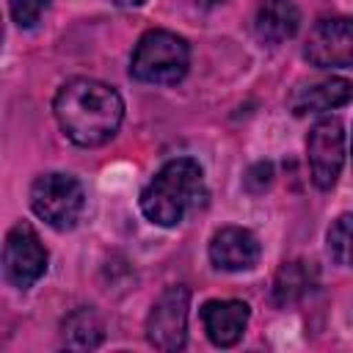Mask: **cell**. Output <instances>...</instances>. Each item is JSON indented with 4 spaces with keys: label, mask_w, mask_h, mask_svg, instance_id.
Returning a JSON list of instances; mask_svg holds the SVG:
<instances>
[{
    "label": "cell",
    "mask_w": 353,
    "mask_h": 353,
    "mask_svg": "<svg viewBox=\"0 0 353 353\" xmlns=\"http://www.w3.org/2000/svg\"><path fill=\"white\" fill-rule=\"evenodd\" d=\"M298 25H301V11H298L295 0H259L256 3L254 36L262 44L276 47V44L292 39L298 33Z\"/></svg>",
    "instance_id": "7c38bea8"
},
{
    "label": "cell",
    "mask_w": 353,
    "mask_h": 353,
    "mask_svg": "<svg viewBox=\"0 0 353 353\" xmlns=\"http://www.w3.org/2000/svg\"><path fill=\"white\" fill-rule=\"evenodd\" d=\"M350 149H353V143H350Z\"/></svg>",
    "instance_id": "ffe728a7"
},
{
    "label": "cell",
    "mask_w": 353,
    "mask_h": 353,
    "mask_svg": "<svg viewBox=\"0 0 353 353\" xmlns=\"http://www.w3.org/2000/svg\"><path fill=\"white\" fill-rule=\"evenodd\" d=\"M188 309L190 290L185 284L165 287L146 314V339L157 350H182L188 339Z\"/></svg>",
    "instance_id": "5b68a950"
},
{
    "label": "cell",
    "mask_w": 353,
    "mask_h": 353,
    "mask_svg": "<svg viewBox=\"0 0 353 353\" xmlns=\"http://www.w3.org/2000/svg\"><path fill=\"white\" fill-rule=\"evenodd\" d=\"M251 309L243 301H207L201 306V323L212 345L232 347L240 342L245 325H248Z\"/></svg>",
    "instance_id": "30bf717a"
},
{
    "label": "cell",
    "mask_w": 353,
    "mask_h": 353,
    "mask_svg": "<svg viewBox=\"0 0 353 353\" xmlns=\"http://www.w3.org/2000/svg\"><path fill=\"white\" fill-rule=\"evenodd\" d=\"M303 58L317 69H353V17L320 19L306 36Z\"/></svg>",
    "instance_id": "ba28073f"
},
{
    "label": "cell",
    "mask_w": 353,
    "mask_h": 353,
    "mask_svg": "<svg viewBox=\"0 0 353 353\" xmlns=\"http://www.w3.org/2000/svg\"><path fill=\"white\" fill-rule=\"evenodd\" d=\"M116 6H121V8H132V6H141L143 0H113Z\"/></svg>",
    "instance_id": "ac0fdd59"
},
{
    "label": "cell",
    "mask_w": 353,
    "mask_h": 353,
    "mask_svg": "<svg viewBox=\"0 0 353 353\" xmlns=\"http://www.w3.org/2000/svg\"><path fill=\"white\" fill-rule=\"evenodd\" d=\"M270 176H273V165L270 163H256V165H251V171L245 176V188L251 193H262L270 185Z\"/></svg>",
    "instance_id": "e0dca14e"
},
{
    "label": "cell",
    "mask_w": 353,
    "mask_h": 353,
    "mask_svg": "<svg viewBox=\"0 0 353 353\" xmlns=\"http://www.w3.org/2000/svg\"><path fill=\"white\" fill-rule=\"evenodd\" d=\"M325 243H328V254L336 265L353 268V212H342L331 223Z\"/></svg>",
    "instance_id": "9a60e30c"
},
{
    "label": "cell",
    "mask_w": 353,
    "mask_h": 353,
    "mask_svg": "<svg viewBox=\"0 0 353 353\" xmlns=\"http://www.w3.org/2000/svg\"><path fill=\"white\" fill-rule=\"evenodd\" d=\"M259 254L262 248L256 234L243 226H223L210 240V262L226 273L251 270L259 262Z\"/></svg>",
    "instance_id": "9c48e42d"
},
{
    "label": "cell",
    "mask_w": 353,
    "mask_h": 353,
    "mask_svg": "<svg viewBox=\"0 0 353 353\" xmlns=\"http://www.w3.org/2000/svg\"><path fill=\"white\" fill-rule=\"evenodd\" d=\"M61 336H63V347L69 350H94L105 339V325L91 306H80L63 320Z\"/></svg>",
    "instance_id": "5bb4252c"
},
{
    "label": "cell",
    "mask_w": 353,
    "mask_h": 353,
    "mask_svg": "<svg viewBox=\"0 0 353 353\" xmlns=\"http://www.w3.org/2000/svg\"><path fill=\"white\" fill-rule=\"evenodd\" d=\"M3 273L17 290L33 287L47 273V251L28 223L8 229L3 243Z\"/></svg>",
    "instance_id": "52a82bcc"
},
{
    "label": "cell",
    "mask_w": 353,
    "mask_h": 353,
    "mask_svg": "<svg viewBox=\"0 0 353 353\" xmlns=\"http://www.w3.org/2000/svg\"><path fill=\"white\" fill-rule=\"evenodd\" d=\"M306 157L312 182L320 190H331L345 163V127L339 119L325 116L312 124L306 135Z\"/></svg>",
    "instance_id": "8992f818"
},
{
    "label": "cell",
    "mask_w": 353,
    "mask_h": 353,
    "mask_svg": "<svg viewBox=\"0 0 353 353\" xmlns=\"http://www.w3.org/2000/svg\"><path fill=\"white\" fill-rule=\"evenodd\" d=\"M353 99V85L345 77H325L309 85H298L290 94V110L295 116H309V113H325L334 108H342Z\"/></svg>",
    "instance_id": "8fae6325"
},
{
    "label": "cell",
    "mask_w": 353,
    "mask_h": 353,
    "mask_svg": "<svg viewBox=\"0 0 353 353\" xmlns=\"http://www.w3.org/2000/svg\"><path fill=\"white\" fill-rule=\"evenodd\" d=\"M218 3H223V0H199V6H204V8H212V6H218Z\"/></svg>",
    "instance_id": "d6986e66"
},
{
    "label": "cell",
    "mask_w": 353,
    "mask_h": 353,
    "mask_svg": "<svg viewBox=\"0 0 353 353\" xmlns=\"http://www.w3.org/2000/svg\"><path fill=\"white\" fill-rule=\"evenodd\" d=\"M141 212L157 226H176L207 204L204 171L193 157L168 160L141 190Z\"/></svg>",
    "instance_id": "7a4b0ae2"
},
{
    "label": "cell",
    "mask_w": 353,
    "mask_h": 353,
    "mask_svg": "<svg viewBox=\"0 0 353 353\" xmlns=\"http://www.w3.org/2000/svg\"><path fill=\"white\" fill-rule=\"evenodd\" d=\"M314 268L312 262L303 259H292L284 262L273 279V303L276 306H290L295 301H301L312 287H314Z\"/></svg>",
    "instance_id": "4fadbf2b"
},
{
    "label": "cell",
    "mask_w": 353,
    "mask_h": 353,
    "mask_svg": "<svg viewBox=\"0 0 353 353\" xmlns=\"http://www.w3.org/2000/svg\"><path fill=\"white\" fill-rule=\"evenodd\" d=\"M190 66V47L171 30H146L130 58V74L149 85H174Z\"/></svg>",
    "instance_id": "3957f363"
},
{
    "label": "cell",
    "mask_w": 353,
    "mask_h": 353,
    "mask_svg": "<svg viewBox=\"0 0 353 353\" xmlns=\"http://www.w3.org/2000/svg\"><path fill=\"white\" fill-rule=\"evenodd\" d=\"M52 113L63 135L77 146L108 143L124 119V102L116 88L91 77H74L63 83L52 99Z\"/></svg>",
    "instance_id": "6da1fadb"
},
{
    "label": "cell",
    "mask_w": 353,
    "mask_h": 353,
    "mask_svg": "<svg viewBox=\"0 0 353 353\" xmlns=\"http://www.w3.org/2000/svg\"><path fill=\"white\" fill-rule=\"evenodd\" d=\"M50 0H8V11H11V19L19 25V28H33L41 14L47 11Z\"/></svg>",
    "instance_id": "2e32d148"
},
{
    "label": "cell",
    "mask_w": 353,
    "mask_h": 353,
    "mask_svg": "<svg viewBox=\"0 0 353 353\" xmlns=\"http://www.w3.org/2000/svg\"><path fill=\"white\" fill-rule=\"evenodd\" d=\"M83 207H85L83 185L72 174H61V171L41 174L30 185V210L36 212V218H41L47 226L58 232L74 229Z\"/></svg>",
    "instance_id": "277c9868"
}]
</instances>
